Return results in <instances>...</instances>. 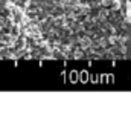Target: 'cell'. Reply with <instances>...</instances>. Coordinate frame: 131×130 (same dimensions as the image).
Returning <instances> with one entry per match:
<instances>
[{
  "label": "cell",
  "mask_w": 131,
  "mask_h": 130,
  "mask_svg": "<svg viewBox=\"0 0 131 130\" xmlns=\"http://www.w3.org/2000/svg\"><path fill=\"white\" fill-rule=\"evenodd\" d=\"M61 52L78 58H117L124 48V11L119 0L73 5L66 0L57 14Z\"/></svg>",
  "instance_id": "obj_1"
},
{
  "label": "cell",
  "mask_w": 131,
  "mask_h": 130,
  "mask_svg": "<svg viewBox=\"0 0 131 130\" xmlns=\"http://www.w3.org/2000/svg\"><path fill=\"white\" fill-rule=\"evenodd\" d=\"M73 5H95V3H99V2H104V0H67Z\"/></svg>",
  "instance_id": "obj_2"
}]
</instances>
